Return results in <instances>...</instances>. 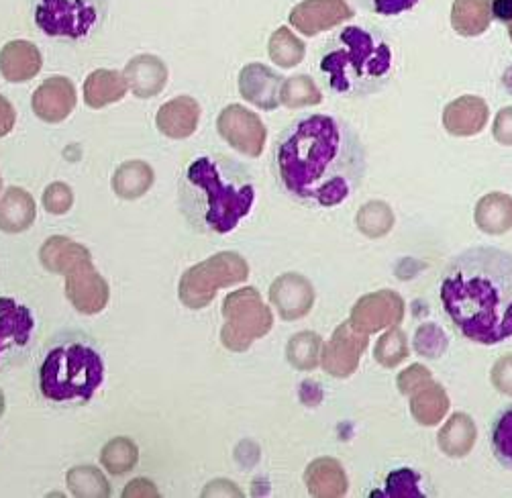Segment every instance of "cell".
<instances>
[{
  "label": "cell",
  "mask_w": 512,
  "mask_h": 498,
  "mask_svg": "<svg viewBox=\"0 0 512 498\" xmlns=\"http://www.w3.org/2000/svg\"><path fill=\"white\" fill-rule=\"evenodd\" d=\"M366 168L362 137L347 121L327 113L294 119L274 145L276 176L304 205L339 207L360 188Z\"/></svg>",
  "instance_id": "cell-1"
},
{
  "label": "cell",
  "mask_w": 512,
  "mask_h": 498,
  "mask_svg": "<svg viewBox=\"0 0 512 498\" xmlns=\"http://www.w3.org/2000/svg\"><path fill=\"white\" fill-rule=\"evenodd\" d=\"M439 298L451 327L478 345L512 337V254L500 247L464 249L445 268Z\"/></svg>",
  "instance_id": "cell-2"
},
{
  "label": "cell",
  "mask_w": 512,
  "mask_h": 498,
  "mask_svg": "<svg viewBox=\"0 0 512 498\" xmlns=\"http://www.w3.org/2000/svg\"><path fill=\"white\" fill-rule=\"evenodd\" d=\"M180 201L192 225L231 233L251 213L255 188L249 172L221 154L194 158L180 180Z\"/></svg>",
  "instance_id": "cell-3"
},
{
  "label": "cell",
  "mask_w": 512,
  "mask_h": 498,
  "mask_svg": "<svg viewBox=\"0 0 512 498\" xmlns=\"http://www.w3.org/2000/svg\"><path fill=\"white\" fill-rule=\"evenodd\" d=\"M319 70L325 86L345 98L380 92L394 76V49L380 29L349 25L325 43Z\"/></svg>",
  "instance_id": "cell-4"
},
{
  "label": "cell",
  "mask_w": 512,
  "mask_h": 498,
  "mask_svg": "<svg viewBox=\"0 0 512 498\" xmlns=\"http://www.w3.org/2000/svg\"><path fill=\"white\" fill-rule=\"evenodd\" d=\"M102 380L105 362L84 341H66L51 347L39 368L41 394L54 403H88Z\"/></svg>",
  "instance_id": "cell-5"
},
{
  "label": "cell",
  "mask_w": 512,
  "mask_h": 498,
  "mask_svg": "<svg viewBox=\"0 0 512 498\" xmlns=\"http://www.w3.org/2000/svg\"><path fill=\"white\" fill-rule=\"evenodd\" d=\"M35 27L49 39L86 41L109 17V0H33Z\"/></svg>",
  "instance_id": "cell-6"
},
{
  "label": "cell",
  "mask_w": 512,
  "mask_h": 498,
  "mask_svg": "<svg viewBox=\"0 0 512 498\" xmlns=\"http://www.w3.org/2000/svg\"><path fill=\"white\" fill-rule=\"evenodd\" d=\"M247 276L249 264L245 258L235 252H219L182 274L178 296L184 307L198 311L215 301L219 288L241 284Z\"/></svg>",
  "instance_id": "cell-7"
},
{
  "label": "cell",
  "mask_w": 512,
  "mask_h": 498,
  "mask_svg": "<svg viewBox=\"0 0 512 498\" xmlns=\"http://www.w3.org/2000/svg\"><path fill=\"white\" fill-rule=\"evenodd\" d=\"M223 317L221 341L229 352H247L251 343L264 337L274 323L262 294L251 286L235 290L225 298Z\"/></svg>",
  "instance_id": "cell-8"
},
{
  "label": "cell",
  "mask_w": 512,
  "mask_h": 498,
  "mask_svg": "<svg viewBox=\"0 0 512 498\" xmlns=\"http://www.w3.org/2000/svg\"><path fill=\"white\" fill-rule=\"evenodd\" d=\"M219 135L247 158H258L264 152L268 131L262 119L241 105H229L217 119Z\"/></svg>",
  "instance_id": "cell-9"
},
{
  "label": "cell",
  "mask_w": 512,
  "mask_h": 498,
  "mask_svg": "<svg viewBox=\"0 0 512 498\" xmlns=\"http://www.w3.org/2000/svg\"><path fill=\"white\" fill-rule=\"evenodd\" d=\"M66 294L72 307L84 315L105 311L111 298L109 282L98 274L92 260H84L66 274Z\"/></svg>",
  "instance_id": "cell-10"
},
{
  "label": "cell",
  "mask_w": 512,
  "mask_h": 498,
  "mask_svg": "<svg viewBox=\"0 0 512 498\" xmlns=\"http://www.w3.org/2000/svg\"><path fill=\"white\" fill-rule=\"evenodd\" d=\"M355 11L347 0H302L290 13V25L304 35H317L351 19Z\"/></svg>",
  "instance_id": "cell-11"
},
{
  "label": "cell",
  "mask_w": 512,
  "mask_h": 498,
  "mask_svg": "<svg viewBox=\"0 0 512 498\" xmlns=\"http://www.w3.org/2000/svg\"><path fill=\"white\" fill-rule=\"evenodd\" d=\"M33 113L45 123L66 121L76 107V88L66 76L47 78L31 98Z\"/></svg>",
  "instance_id": "cell-12"
},
{
  "label": "cell",
  "mask_w": 512,
  "mask_h": 498,
  "mask_svg": "<svg viewBox=\"0 0 512 498\" xmlns=\"http://www.w3.org/2000/svg\"><path fill=\"white\" fill-rule=\"evenodd\" d=\"M282 76L270 70L264 64H249L239 74V92L247 103L260 107L264 111L278 109L280 92H282Z\"/></svg>",
  "instance_id": "cell-13"
},
{
  "label": "cell",
  "mask_w": 512,
  "mask_h": 498,
  "mask_svg": "<svg viewBox=\"0 0 512 498\" xmlns=\"http://www.w3.org/2000/svg\"><path fill=\"white\" fill-rule=\"evenodd\" d=\"M35 329V319L15 298L0 296V358L25 347Z\"/></svg>",
  "instance_id": "cell-14"
},
{
  "label": "cell",
  "mask_w": 512,
  "mask_h": 498,
  "mask_svg": "<svg viewBox=\"0 0 512 498\" xmlns=\"http://www.w3.org/2000/svg\"><path fill=\"white\" fill-rule=\"evenodd\" d=\"M270 298L280 315L292 321L309 313L313 305V290L304 278L296 274H284L272 284Z\"/></svg>",
  "instance_id": "cell-15"
},
{
  "label": "cell",
  "mask_w": 512,
  "mask_h": 498,
  "mask_svg": "<svg viewBox=\"0 0 512 498\" xmlns=\"http://www.w3.org/2000/svg\"><path fill=\"white\" fill-rule=\"evenodd\" d=\"M41 66V52L31 41L15 39L0 49V72L9 82H27L39 74Z\"/></svg>",
  "instance_id": "cell-16"
},
{
  "label": "cell",
  "mask_w": 512,
  "mask_h": 498,
  "mask_svg": "<svg viewBox=\"0 0 512 498\" xmlns=\"http://www.w3.org/2000/svg\"><path fill=\"white\" fill-rule=\"evenodd\" d=\"M200 121V105L192 96H178L162 105L156 117L158 129L170 139L190 137Z\"/></svg>",
  "instance_id": "cell-17"
},
{
  "label": "cell",
  "mask_w": 512,
  "mask_h": 498,
  "mask_svg": "<svg viewBox=\"0 0 512 498\" xmlns=\"http://www.w3.org/2000/svg\"><path fill=\"white\" fill-rule=\"evenodd\" d=\"M123 76L135 96L151 98L164 90L168 82V68L160 58L143 54L127 64Z\"/></svg>",
  "instance_id": "cell-18"
},
{
  "label": "cell",
  "mask_w": 512,
  "mask_h": 498,
  "mask_svg": "<svg viewBox=\"0 0 512 498\" xmlns=\"http://www.w3.org/2000/svg\"><path fill=\"white\" fill-rule=\"evenodd\" d=\"M35 217L37 205L25 188L11 186L0 196V231L23 233L35 223Z\"/></svg>",
  "instance_id": "cell-19"
},
{
  "label": "cell",
  "mask_w": 512,
  "mask_h": 498,
  "mask_svg": "<svg viewBox=\"0 0 512 498\" xmlns=\"http://www.w3.org/2000/svg\"><path fill=\"white\" fill-rule=\"evenodd\" d=\"M39 260L47 272L66 276L74 266H78L84 260H90V252L84 245L64 235H54L41 245Z\"/></svg>",
  "instance_id": "cell-20"
},
{
  "label": "cell",
  "mask_w": 512,
  "mask_h": 498,
  "mask_svg": "<svg viewBox=\"0 0 512 498\" xmlns=\"http://www.w3.org/2000/svg\"><path fill=\"white\" fill-rule=\"evenodd\" d=\"M127 80L115 70H96L84 82V101L90 109H102L119 103L127 94Z\"/></svg>",
  "instance_id": "cell-21"
},
{
  "label": "cell",
  "mask_w": 512,
  "mask_h": 498,
  "mask_svg": "<svg viewBox=\"0 0 512 498\" xmlns=\"http://www.w3.org/2000/svg\"><path fill=\"white\" fill-rule=\"evenodd\" d=\"M153 182H156L153 168L141 160H131L117 168L113 176V190L125 201H135L153 186Z\"/></svg>",
  "instance_id": "cell-22"
},
{
  "label": "cell",
  "mask_w": 512,
  "mask_h": 498,
  "mask_svg": "<svg viewBox=\"0 0 512 498\" xmlns=\"http://www.w3.org/2000/svg\"><path fill=\"white\" fill-rule=\"evenodd\" d=\"M490 0H455L451 9V25L459 35L474 37L490 27Z\"/></svg>",
  "instance_id": "cell-23"
},
{
  "label": "cell",
  "mask_w": 512,
  "mask_h": 498,
  "mask_svg": "<svg viewBox=\"0 0 512 498\" xmlns=\"http://www.w3.org/2000/svg\"><path fill=\"white\" fill-rule=\"evenodd\" d=\"M486 121V105L478 98H462L445 109V125L453 133H474Z\"/></svg>",
  "instance_id": "cell-24"
},
{
  "label": "cell",
  "mask_w": 512,
  "mask_h": 498,
  "mask_svg": "<svg viewBox=\"0 0 512 498\" xmlns=\"http://www.w3.org/2000/svg\"><path fill=\"white\" fill-rule=\"evenodd\" d=\"M100 462L115 476L131 472L139 462V450L133 439L129 437H115L105 447H102Z\"/></svg>",
  "instance_id": "cell-25"
},
{
  "label": "cell",
  "mask_w": 512,
  "mask_h": 498,
  "mask_svg": "<svg viewBox=\"0 0 512 498\" xmlns=\"http://www.w3.org/2000/svg\"><path fill=\"white\" fill-rule=\"evenodd\" d=\"M66 480H68V488L74 496H80V498L111 496L109 480L94 466H78L68 472Z\"/></svg>",
  "instance_id": "cell-26"
},
{
  "label": "cell",
  "mask_w": 512,
  "mask_h": 498,
  "mask_svg": "<svg viewBox=\"0 0 512 498\" xmlns=\"http://www.w3.org/2000/svg\"><path fill=\"white\" fill-rule=\"evenodd\" d=\"M304 43L288 29V27H280L268 43V52L274 64L282 66V68H294L296 64L302 62L304 58Z\"/></svg>",
  "instance_id": "cell-27"
},
{
  "label": "cell",
  "mask_w": 512,
  "mask_h": 498,
  "mask_svg": "<svg viewBox=\"0 0 512 498\" xmlns=\"http://www.w3.org/2000/svg\"><path fill=\"white\" fill-rule=\"evenodd\" d=\"M321 92L315 86V82L309 76H292L282 84L280 92V101L290 107V109H300V107H311L321 103Z\"/></svg>",
  "instance_id": "cell-28"
},
{
  "label": "cell",
  "mask_w": 512,
  "mask_h": 498,
  "mask_svg": "<svg viewBox=\"0 0 512 498\" xmlns=\"http://www.w3.org/2000/svg\"><path fill=\"white\" fill-rule=\"evenodd\" d=\"M490 447L500 466L512 470V407L504 409L492 423Z\"/></svg>",
  "instance_id": "cell-29"
},
{
  "label": "cell",
  "mask_w": 512,
  "mask_h": 498,
  "mask_svg": "<svg viewBox=\"0 0 512 498\" xmlns=\"http://www.w3.org/2000/svg\"><path fill=\"white\" fill-rule=\"evenodd\" d=\"M317 350H319V337L313 333H300L294 335L288 343V360L300 368L309 370L317 364Z\"/></svg>",
  "instance_id": "cell-30"
},
{
  "label": "cell",
  "mask_w": 512,
  "mask_h": 498,
  "mask_svg": "<svg viewBox=\"0 0 512 498\" xmlns=\"http://www.w3.org/2000/svg\"><path fill=\"white\" fill-rule=\"evenodd\" d=\"M74 205V192L64 182L49 184L43 192V209L51 215H66Z\"/></svg>",
  "instance_id": "cell-31"
},
{
  "label": "cell",
  "mask_w": 512,
  "mask_h": 498,
  "mask_svg": "<svg viewBox=\"0 0 512 498\" xmlns=\"http://www.w3.org/2000/svg\"><path fill=\"white\" fill-rule=\"evenodd\" d=\"M366 11L382 15V17H396L406 11H411L419 5V0H357Z\"/></svg>",
  "instance_id": "cell-32"
},
{
  "label": "cell",
  "mask_w": 512,
  "mask_h": 498,
  "mask_svg": "<svg viewBox=\"0 0 512 498\" xmlns=\"http://www.w3.org/2000/svg\"><path fill=\"white\" fill-rule=\"evenodd\" d=\"M15 121H17L15 107L11 105V101H7L3 94H0V137H5L13 131Z\"/></svg>",
  "instance_id": "cell-33"
},
{
  "label": "cell",
  "mask_w": 512,
  "mask_h": 498,
  "mask_svg": "<svg viewBox=\"0 0 512 498\" xmlns=\"http://www.w3.org/2000/svg\"><path fill=\"white\" fill-rule=\"evenodd\" d=\"M492 19L502 23H512V0H490Z\"/></svg>",
  "instance_id": "cell-34"
},
{
  "label": "cell",
  "mask_w": 512,
  "mask_h": 498,
  "mask_svg": "<svg viewBox=\"0 0 512 498\" xmlns=\"http://www.w3.org/2000/svg\"><path fill=\"white\" fill-rule=\"evenodd\" d=\"M123 494H125V496H141V494H145V496H158L160 492H158L156 486H153V484L147 482V480H133V482L125 488Z\"/></svg>",
  "instance_id": "cell-35"
},
{
  "label": "cell",
  "mask_w": 512,
  "mask_h": 498,
  "mask_svg": "<svg viewBox=\"0 0 512 498\" xmlns=\"http://www.w3.org/2000/svg\"><path fill=\"white\" fill-rule=\"evenodd\" d=\"M510 133H512V109H504L496 121L494 135H498L502 141H510Z\"/></svg>",
  "instance_id": "cell-36"
},
{
  "label": "cell",
  "mask_w": 512,
  "mask_h": 498,
  "mask_svg": "<svg viewBox=\"0 0 512 498\" xmlns=\"http://www.w3.org/2000/svg\"><path fill=\"white\" fill-rule=\"evenodd\" d=\"M5 409H7V401H5V394H3V390H0V417L5 415Z\"/></svg>",
  "instance_id": "cell-37"
},
{
  "label": "cell",
  "mask_w": 512,
  "mask_h": 498,
  "mask_svg": "<svg viewBox=\"0 0 512 498\" xmlns=\"http://www.w3.org/2000/svg\"><path fill=\"white\" fill-rule=\"evenodd\" d=\"M508 33H510V39H512V23H508Z\"/></svg>",
  "instance_id": "cell-38"
},
{
  "label": "cell",
  "mask_w": 512,
  "mask_h": 498,
  "mask_svg": "<svg viewBox=\"0 0 512 498\" xmlns=\"http://www.w3.org/2000/svg\"><path fill=\"white\" fill-rule=\"evenodd\" d=\"M0 192H3V176H0Z\"/></svg>",
  "instance_id": "cell-39"
}]
</instances>
